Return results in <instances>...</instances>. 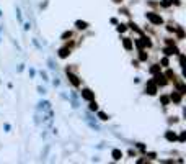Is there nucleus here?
Instances as JSON below:
<instances>
[{"instance_id":"nucleus-1","label":"nucleus","mask_w":186,"mask_h":164,"mask_svg":"<svg viewBox=\"0 0 186 164\" xmlns=\"http://www.w3.org/2000/svg\"><path fill=\"white\" fill-rule=\"evenodd\" d=\"M145 16H147V20L150 21L152 25H162V23H163V18H162L158 13H155V12H147Z\"/></svg>"},{"instance_id":"nucleus-2","label":"nucleus","mask_w":186,"mask_h":164,"mask_svg":"<svg viewBox=\"0 0 186 164\" xmlns=\"http://www.w3.org/2000/svg\"><path fill=\"white\" fill-rule=\"evenodd\" d=\"M154 82H155V85L158 87H163V85H166V76L165 74H162V72H157V74H154Z\"/></svg>"},{"instance_id":"nucleus-3","label":"nucleus","mask_w":186,"mask_h":164,"mask_svg":"<svg viewBox=\"0 0 186 164\" xmlns=\"http://www.w3.org/2000/svg\"><path fill=\"white\" fill-rule=\"evenodd\" d=\"M157 89H158V87L155 85V82H154V81H149V82L145 84V92L149 94V95H155V94H157Z\"/></svg>"},{"instance_id":"nucleus-4","label":"nucleus","mask_w":186,"mask_h":164,"mask_svg":"<svg viewBox=\"0 0 186 164\" xmlns=\"http://www.w3.org/2000/svg\"><path fill=\"white\" fill-rule=\"evenodd\" d=\"M82 98L83 100H87V102H90V100H93L95 98V92H91L90 89H82Z\"/></svg>"},{"instance_id":"nucleus-5","label":"nucleus","mask_w":186,"mask_h":164,"mask_svg":"<svg viewBox=\"0 0 186 164\" xmlns=\"http://www.w3.org/2000/svg\"><path fill=\"white\" fill-rule=\"evenodd\" d=\"M67 77H69V81L72 82V85H75V87H80V79H78V76H75V74H72V72L67 71Z\"/></svg>"},{"instance_id":"nucleus-6","label":"nucleus","mask_w":186,"mask_h":164,"mask_svg":"<svg viewBox=\"0 0 186 164\" xmlns=\"http://www.w3.org/2000/svg\"><path fill=\"white\" fill-rule=\"evenodd\" d=\"M70 56V48L69 46H64L59 49V57H62V59H66V57Z\"/></svg>"},{"instance_id":"nucleus-7","label":"nucleus","mask_w":186,"mask_h":164,"mask_svg":"<svg viewBox=\"0 0 186 164\" xmlns=\"http://www.w3.org/2000/svg\"><path fill=\"white\" fill-rule=\"evenodd\" d=\"M122 46L126 48L127 51H131L132 48H134V40H131V38H124V40H122Z\"/></svg>"},{"instance_id":"nucleus-8","label":"nucleus","mask_w":186,"mask_h":164,"mask_svg":"<svg viewBox=\"0 0 186 164\" xmlns=\"http://www.w3.org/2000/svg\"><path fill=\"white\" fill-rule=\"evenodd\" d=\"M170 100H171V102H175V103H180V102H181V94L178 92V90L171 92V94H170Z\"/></svg>"},{"instance_id":"nucleus-9","label":"nucleus","mask_w":186,"mask_h":164,"mask_svg":"<svg viewBox=\"0 0 186 164\" xmlns=\"http://www.w3.org/2000/svg\"><path fill=\"white\" fill-rule=\"evenodd\" d=\"M111 156H113L114 161H119V159L122 158V151H121V149H113V151H111Z\"/></svg>"},{"instance_id":"nucleus-10","label":"nucleus","mask_w":186,"mask_h":164,"mask_svg":"<svg viewBox=\"0 0 186 164\" xmlns=\"http://www.w3.org/2000/svg\"><path fill=\"white\" fill-rule=\"evenodd\" d=\"M75 26H77V30H87V28H88V23H87V21H82V20H77Z\"/></svg>"},{"instance_id":"nucleus-11","label":"nucleus","mask_w":186,"mask_h":164,"mask_svg":"<svg viewBox=\"0 0 186 164\" xmlns=\"http://www.w3.org/2000/svg\"><path fill=\"white\" fill-rule=\"evenodd\" d=\"M149 54L145 53V49H139V61H147Z\"/></svg>"},{"instance_id":"nucleus-12","label":"nucleus","mask_w":186,"mask_h":164,"mask_svg":"<svg viewBox=\"0 0 186 164\" xmlns=\"http://www.w3.org/2000/svg\"><path fill=\"white\" fill-rule=\"evenodd\" d=\"M165 138L168 139V141H176V135L173 133V131H166V133H165Z\"/></svg>"},{"instance_id":"nucleus-13","label":"nucleus","mask_w":186,"mask_h":164,"mask_svg":"<svg viewBox=\"0 0 186 164\" xmlns=\"http://www.w3.org/2000/svg\"><path fill=\"white\" fill-rule=\"evenodd\" d=\"M88 107H90L91 112H96V110H98V103L95 102V98H93V100H90V105H88Z\"/></svg>"},{"instance_id":"nucleus-14","label":"nucleus","mask_w":186,"mask_h":164,"mask_svg":"<svg viewBox=\"0 0 186 164\" xmlns=\"http://www.w3.org/2000/svg\"><path fill=\"white\" fill-rule=\"evenodd\" d=\"M60 38H62V40H64V41H67V40H69V38H72V31H64Z\"/></svg>"},{"instance_id":"nucleus-15","label":"nucleus","mask_w":186,"mask_h":164,"mask_svg":"<svg viewBox=\"0 0 186 164\" xmlns=\"http://www.w3.org/2000/svg\"><path fill=\"white\" fill-rule=\"evenodd\" d=\"M157 72H160V66H158V64H154V66L150 67V74H157Z\"/></svg>"},{"instance_id":"nucleus-16","label":"nucleus","mask_w":186,"mask_h":164,"mask_svg":"<svg viewBox=\"0 0 186 164\" xmlns=\"http://www.w3.org/2000/svg\"><path fill=\"white\" fill-rule=\"evenodd\" d=\"M116 30L119 31V33H124V31L127 30V26H126V25H122V23H119V25H118V28H116Z\"/></svg>"},{"instance_id":"nucleus-17","label":"nucleus","mask_w":186,"mask_h":164,"mask_svg":"<svg viewBox=\"0 0 186 164\" xmlns=\"http://www.w3.org/2000/svg\"><path fill=\"white\" fill-rule=\"evenodd\" d=\"M160 100H162V103H163V105H168V103H170V97H166V95H162Z\"/></svg>"},{"instance_id":"nucleus-18","label":"nucleus","mask_w":186,"mask_h":164,"mask_svg":"<svg viewBox=\"0 0 186 164\" xmlns=\"http://www.w3.org/2000/svg\"><path fill=\"white\" fill-rule=\"evenodd\" d=\"M98 117H100V120H103V122H106V120L110 118V117H108V115H106L105 112H98Z\"/></svg>"},{"instance_id":"nucleus-19","label":"nucleus","mask_w":186,"mask_h":164,"mask_svg":"<svg viewBox=\"0 0 186 164\" xmlns=\"http://www.w3.org/2000/svg\"><path fill=\"white\" fill-rule=\"evenodd\" d=\"M165 76L168 77V79H171V81L175 79V74H173V72H171V71H166V74H165Z\"/></svg>"},{"instance_id":"nucleus-20","label":"nucleus","mask_w":186,"mask_h":164,"mask_svg":"<svg viewBox=\"0 0 186 164\" xmlns=\"http://www.w3.org/2000/svg\"><path fill=\"white\" fill-rule=\"evenodd\" d=\"M166 44H168V46H175V40H171V38H166Z\"/></svg>"},{"instance_id":"nucleus-21","label":"nucleus","mask_w":186,"mask_h":164,"mask_svg":"<svg viewBox=\"0 0 186 164\" xmlns=\"http://www.w3.org/2000/svg\"><path fill=\"white\" fill-rule=\"evenodd\" d=\"M162 64H163L165 67H168V64H170V61H168V57H163V59H162Z\"/></svg>"},{"instance_id":"nucleus-22","label":"nucleus","mask_w":186,"mask_h":164,"mask_svg":"<svg viewBox=\"0 0 186 164\" xmlns=\"http://www.w3.org/2000/svg\"><path fill=\"white\" fill-rule=\"evenodd\" d=\"M183 36H185V31H183V28H178V38H183Z\"/></svg>"},{"instance_id":"nucleus-23","label":"nucleus","mask_w":186,"mask_h":164,"mask_svg":"<svg viewBox=\"0 0 186 164\" xmlns=\"http://www.w3.org/2000/svg\"><path fill=\"white\" fill-rule=\"evenodd\" d=\"M162 5H163V7H170L171 3H170V0H163V2H162Z\"/></svg>"},{"instance_id":"nucleus-24","label":"nucleus","mask_w":186,"mask_h":164,"mask_svg":"<svg viewBox=\"0 0 186 164\" xmlns=\"http://www.w3.org/2000/svg\"><path fill=\"white\" fill-rule=\"evenodd\" d=\"M170 3H175V5H180L181 2H180V0H170Z\"/></svg>"},{"instance_id":"nucleus-25","label":"nucleus","mask_w":186,"mask_h":164,"mask_svg":"<svg viewBox=\"0 0 186 164\" xmlns=\"http://www.w3.org/2000/svg\"><path fill=\"white\" fill-rule=\"evenodd\" d=\"M137 148H139V149H142V151H144V149H145V146H144V144H142V143H139V144H137Z\"/></svg>"},{"instance_id":"nucleus-26","label":"nucleus","mask_w":186,"mask_h":164,"mask_svg":"<svg viewBox=\"0 0 186 164\" xmlns=\"http://www.w3.org/2000/svg\"><path fill=\"white\" fill-rule=\"evenodd\" d=\"M178 139H180L181 143H183V141H185V133H181V135H180V138H178Z\"/></svg>"},{"instance_id":"nucleus-27","label":"nucleus","mask_w":186,"mask_h":164,"mask_svg":"<svg viewBox=\"0 0 186 164\" xmlns=\"http://www.w3.org/2000/svg\"><path fill=\"white\" fill-rule=\"evenodd\" d=\"M113 2H114V3H121V2H122V0H113Z\"/></svg>"}]
</instances>
